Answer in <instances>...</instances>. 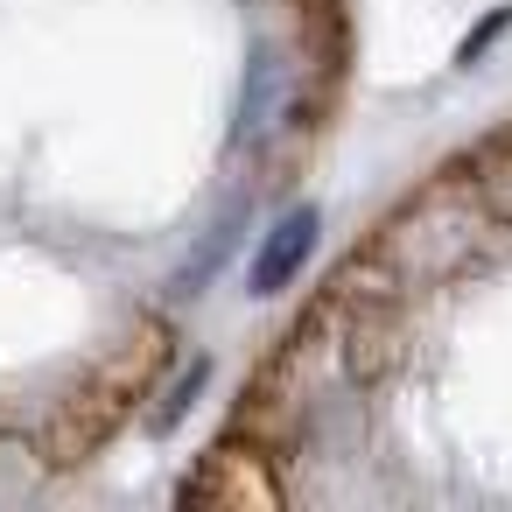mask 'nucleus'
I'll list each match as a JSON object with an SVG mask.
<instances>
[{"mask_svg":"<svg viewBox=\"0 0 512 512\" xmlns=\"http://www.w3.org/2000/svg\"><path fill=\"white\" fill-rule=\"evenodd\" d=\"M316 204H295L274 232H267V246H260V260H253V295H281L295 274H302V260H309V246H316Z\"/></svg>","mask_w":512,"mask_h":512,"instance_id":"1","label":"nucleus"},{"mask_svg":"<svg viewBox=\"0 0 512 512\" xmlns=\"http://www.w3.org/2000/svg\"><path fill=\"white\" fill-rule=\"evenodd\" d=\"M281 113H288V64H281L274 50H253V64H246V99H239V141H246V148L267 141V134L281 127Z\"/></svg>","mask_w":512,"mask_h":512,"instance_id":"2","label":"nucleus"},{"mask_svg":"<svg viewBox=\"0 0 512 512\" xmlns=\"http://www.w3.org/2000/svg\"><path fill=\"white\" fill-rule=\"evenodd\" d=\"M505 29H512V8H498V15H491V22L463 43V64H477V57H484V43H491V36H505Z\"/></svg>","mask_w":512,"mask_h":512,"instance_id":"3","label":"nucleus"}]
</instances>
